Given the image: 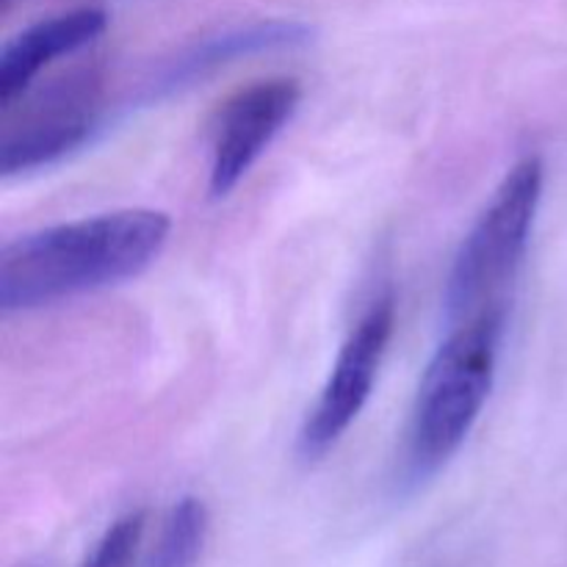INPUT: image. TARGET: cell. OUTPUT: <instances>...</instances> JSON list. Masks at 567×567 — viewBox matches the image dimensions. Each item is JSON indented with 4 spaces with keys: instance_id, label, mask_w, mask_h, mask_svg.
<instances>
[{
    "instance_id": "3957f363",
    "label": "cell",
    "mask_w": 567,
    "mask_h": 567,
    "mask_svg": "<svg viewBox=\"0 0 567 567\" xmlns=\"http://www.w3.org/2000/svg\"><path fill=\"white\" fill-rule=\"evenodd\" d=\"M543 183L546 169L537 155L520 158L498 183L491 203L454 255L443 293L446 313L452 319H468L491 305H498L496 293L504 282L513 280L529 247L540 210Z\"/></svg>"
},
{
    "instance_id": "6da1fadb",
    "label": "cell",
    "mask_w": 567,
    "mask_h": 567,
    "mask_svg": "<svg viewBox=\"0 0 567 567\" xmlns=\"http://www.w3.org/2000/svg\"><path fill=\"white\" fill-rule=\"evenodd\" d=\"M164 210L127 208L44 227L0 252V308L33 310L138 277L164 252Z\"/></svg>"
},
{
    "instance_id": "5b68a950",
    "label": "cell",
    "mask_w": 567,
    "mask_h": 567,
    "mask_svg": "<svg viewBox=\"0 0 567 567\" xmlns=\"http://www.w3.org/2000/svg\"><path fill=\"white\" fill-rule=\"evenodd\" d=\"M302 86L293 78H269L233 94L214 122L210 194L227 197L297 114Z\"/></svg>"
},
{
    "instance_id": "7a4b0ae2",
    "label": "cell",
    "mask_w": 567,
    "mask_h": 567,
    "mask_svg": "<svg viewBox=\"0 0 567 567\" xmlns=\"http://www.w3.org/2000/svg\"><path fill=\"white\" fill-rule=\"evenodd\" d=\"M502 338L504 310L491 305L468 316L432 354L404 441L402 482L408 487L432 480L471 435L496 380Z\"/></svg>"
},
{
    "instance_id": "52a82bcc",
    "label": "cell",
    "mask_w": 567,
    "mask_h": 567,
    "mask_svg": "<svg viewBox=\"0 0 567 567\" xmlns=\"http://www.w3.org/2000/svg\"><path fill=\"white\" fill-rule=\"evenodd\" d=\"M310 37H313V31L297 20L249 22V25L214 33V37L199 39L192 48L181 50L175 59L166 61L158 75L147 83V97L155 100L164 97V94H175L208 78L210 72L233 64V61L269 53V50L299 48V44L310 42Z\"/></svg>"
},
{
    "instance_id": "ba28073f",
    "label": "cell",
    "mask_w": 567,
    "mask_h": 567,
    "mask_svg": "<svg viewBox=\"0 0 567 567\" xmlns=\"http://www.w3.org/2000/svg\"><path fill=\"white\" fill-rule=\"evenodd\" d=\"M105 28H109V14L94 6H83L17 33L0 53V105L11 109V103L25 94L44 66L92 44L94 39L103 37Z\"/></svg>"
},
{
    "instance_id": "8992f818",
    "label": "cell",
    "mask_w": 567,
    "mask_h": 567,
    "mask_svg": "<svg viewBox=\"0 0 567 567\" xmlns=\"http://www.w3.org/2000/svg\"><path fill=\"white\" fill-rule=\"evenodd\" d=\"M94 78H78L50 94L33 111V120L9 133L0 150V172L6 177L53 164L81 147L94 131Z\"/></svg>"
},
{
    "instance_id": "277c9868",
    "label": "cell",
    "mask_w": 567,
    "mask_h": 567,
    "mask_svg": "<svg viewBox=\"0 0 567 567\" xmlns=\"http://www.w3.org/2000/svg\"><path fill=\"white\" fill-rule=\"evenodd\" d=\"M393 324H396V308H393L391 293H385L371 302L358 327L349 332L336 363H332L330 377L299 432V457L305 463H316L324 457L363 413L365 402L374 391L382 360H385Z\"/></svg>"
},
{
    "instance_id": "9c48e42d",
    "label": "cell",
    "mask_w": 567,
    "mask_h": 567,
    "mask_svg": "<svg viewBox=\"0 0 567 567\" xmlns=\"http://www.w3.org/2000/svg\"><path fill=\"white\" fill-rule=\"evenodd\" d=\"M210 515L199 498L186 496L172 507L150 567H197L208 540Z\"/></svg>"
},
{
    "instance_id": "30bf717a",
    "label": "cell",
    "mask_w": 567,
    "mask_h": 567,
    "mask_svg": "<svg viewBox=\"0 0 567 567\" xmlns=\"http://www.w3.org/2000/svg\"><path fill=\"white\" fill-rule=\"evenodd\" d=\"M144 529H147V513L144 509L116 518L105 529V535L100 537L97 546L92 548L83 567H131L138 546H142Z\"/></svg>"
}]
</instances>
